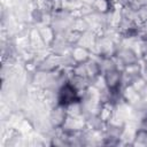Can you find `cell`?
Masks as SVG:
<instances>
[{
  "instance_id": "obj_1",
  "label": "cell",
  "mask_w": 147,
  "mask_h": 147,
  "mask_svg": "<svg viewBox=\"0 0 147 147\" xmlns=\"http://www.w3.org/2000/svg\"><path fill=\"white\" fill-rule=\"evenodd\" d=\"M82 96H80V92L69 82L65 80L56 92V103L61 105V106H69L74 102L77 101H82Z\"/></svg>"
},
{
  "instance_id": "obj_2",
  "label": "cell",
  "mask_w": 147,
  "mask_h": 147,
  "mask_svg": "<svg viewBox=\"0 0 147 147\" xmlns=\"http://www.w3.org/2000/svg\"><path fill=\"white\" fill-rule=\"evenodd\" d=\"M102 79L105 87L108 92H121L124 85L123 69L115 68L107 70L102 74Z\"/></svg>"
},
{
  "instance_id": "obj_3",
  "label": "cell",
  "mask_w": 147,
  "mask_h": 147,
  "mask_svg": "<svg viewBox=\"0 0 147 147\" xmlns=\"http://www.w3.org/2000/svg\"><path fill=\"white\" fill-rule=\"evenodd\" d=\"M114 57L116 59V61L118 63L122 64V69H124L125 67H129V65H133V64H137L139 59H138V55L137 53L131 49V48H126V47H122V48H117L115 54H114Z\"/></svg>"
},
{
  "instance_id": "obj_4",
  "label": "cell",
  "mask_w": 147,
  "mask_h": 147,
  "mask_svg": "<svg viewBox=\"0 0 147 147\" xmlns=\"http://www.w3.org/2000/svg\"><path fill=\"white\" fill-rule=\"evenodd\" d=\"M68 119V111L67 107L61 106L59 103L55 105V107L52 109L51 115H49V121L51 124L54 129H62Z\"/></svg>"
},
{
  "instance_id": "obj_5",
  "label": "cell",
  "mask_w": 147,
  "mask_h": 147,
  "mask_svg": "<svg viewBox=\"0 0 147 147\" xmlns=\"http://www.w3.org/2000/svg\"><path fill=\"white\" fill-rule=\"evenodd\" d=\"M92 9L99 14H108L113 9V0H94L91 5Z\"/></svg>"
},
{
  "instance_id": "obj_6",
  "label": "cell",
  "mask_w": 147,
  "mask_h": 147,
  "mask_svg": "<svg viewBox=\"0 0 147 147\" xmlns=\"http://www.w3.org/2000/svg\"><path fill=\"white\" fill-rule=\"evenodd\" d=\"M133 145H147V129H139L136 132Z\"/></svg>"
}]
</instances>
